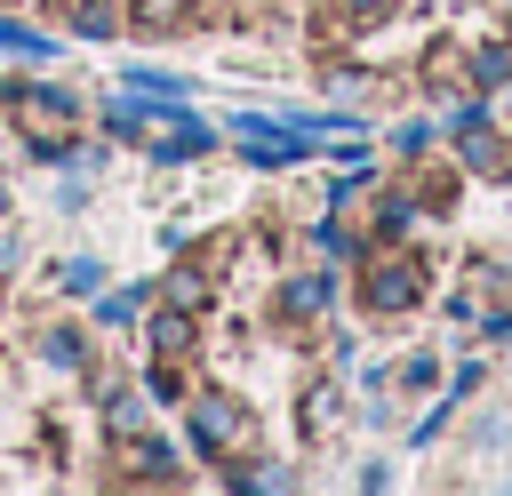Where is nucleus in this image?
I'll list each match as a JSON object with an SVG mask.
<instances>
[{
    "instance_id": "obj_2",
    "label": "nucleus",
    "mask_w": 512,
    "mask_h": 496,
    "mask_svg": "<svg viewBox=\"0 0 512 496\" xmlns=\"http://www.w3.org/2000/svg\"><path fill=\"white\" fill-rule=\"evenodd\" d=\"M240 432H248V408L232 392H184V440H192V456H224Z\"/></svg>"
},
{
    "instance_id": "obj_17",
    "label": "nucleus",
    "mask_w": 512,
    "mask_h": 496,
    "mask_svg": "<svg viewBox=\"0 0 512 496\" xmlns=\"http://www.w3.org/2000/svg\"><path fill=\"white\" fill-rule=\"evenodd\" d=\"M200 296H208V280H200V272H168V304H184V312H192Z\"/></svg>"
},
{
    "instance_id": "obj_20",
    "label": "nucleus",
    "mask_w": 512,
    "mask_h": 496,
    "mask_svg": "<svg viewBox=\"0 0 512 496\" xmlns=\"http://www.w3.org/2000/svg\"><path fill=\"white\" fill-rule=\"evenodd\" d=\"M336 8H344V24H384L400 0H336Z\"/></svg>"
},
{
    "instance_id": "obj_21",
    "label": "nucleus",
    "mask_w": 512,
    "mask_h": 496,
    "mask_svg": "<svg viewBox=\"0 0 512 496\" xmlns=\"http://www.w3.org/2000/svg\"><path fill=\"white\" fill-rule=\"evenodd\" d=\"M392 144H400V160H424V152H432V128H424V120H408Z\"/></svg>"
},
{
    "instance_id": "obj_7",
    "label": "nucleus",
    "mask_w": 512,
    "mask_h": 496,
    "mask_svg": "<svg viewBox=\"0 0 512 496\" xmlns=\"http://www.w3.org/2000/svg\"><path fill=\"white\" fill-rule=\"evenodd\" d=\"M368 208H376V240H400V232H408V216H416V192H400V184H384V192H376Z\"/></svg>"
},
{
    "instance_id": "obj_9",
    "label": "nucleus",
    "mask_w": 512,
    "mask_h": 496,
    "mask_svg": "<svg viewBox=\"0 0 512 496\" xmlns=\"http://www.w3.org/2000/svg\"><path fill=\"white\" fill-rule=\"evenodd\" d=\"M40 360H48V368H88V336H80V328H48V336H40Z\"/></svg>"
},
{
    "instance_id": "obj_19",
    "label": "nucleus",
    "mask_w": 512,
    "mask_h": 496,
    "mask_svg": "<svg viewBox=\"0 0 512 496\" xmlns=\"http://www.w3.org/2000/svg\"><path fill=\"white\" fill-rule=\"evenodd\" d=\"M400 384H408V392H424V384H440V360H432V352H416V360H400Z\"/></svg>"
},
{
    "instance_id": "obj_12",
    "label": "nucleus",
    "mask_w": 512,
    "mask_h": 496,
    "mask_svg": "<svg viewBox=\"0 0 512 496\" xmlns=\"http://www.w3.org/2000/svg\"><path fill=\"white\" fill-rule=\"evenodd\" d=\"M472 80H480V88H512V48H496V40H488V48L472 56Z\"/></svg>"
},
{
    "instance_id": "obj_10",
    "label": "nucleus",
    "mask_w": 512,
    "mask_h": 496,
    "mask_svg": "<svg viewBox=\"0 0 512 496\" xmlns=\"http://www.w3.org/2000/svg\"><path fill=\"white\" fill-rule=\"evenodd\" d=\"M72 32H80V40H112V32H120V8H112V0H72Z\"/></svg>"
},
{
    "instance_id": "obj_18",
    "label": "nucleus",
    "mask_w": 512,
    "mask_h": 496,
    "mask_svg": "<svg viewBox=\"0 0 512 496\" xmlns=\"http://www.w3.org/2000/svg\"><path fill=\"white\" fill-rule=\"evenodd\" d=\"M136 304H144V288H128V296H104V304H96V320H104V328H120V320H136Z\"/></svg>"
},
{
    "instance_id": "obj_24",
    "label": "nucleus",
    "mask_w": 512,
    "mask_h": 496,
    "mask_svg": "<svg viewBox=\"0 0 512 496\" xmlns=\"http://www.w3.org/2000/svg\"><path fill=\"white\" fill-rule=\"evenodd\" d=\"M0 8H8V0H0Z\"/></svg>"
},
{
    "instance_id": "obj_14",
    "label": "nucleus",
    "mask_w": 512,
    "mask_h": 496,
    "mask_svg": "<svg viewBox=\"0 0 512 496\" xmlns=\"http://www.w3.org/2000/svg\"><path fill=\"white\" fill-rule=\"evenodd\" d=\"M144 392H152V400H184V360H160V352H152V376H144Z\"/></svg>"
},
{
    "instance_id": "obj_3",
    "label": "nucleus",
    "mask_w": 512,
    "mask_h": 496,
    "mask_svg": "<svg viewBox=\"0 0 512 496\" xmlns=\"http://www.w3.org/2000/svg\"><path fill=\"white\" fill-rule=\"evenodd\" d=\"M0 96L24 112V136H56L80 120V96L72 88H48V80H24V72H0Z\"/></svg>"
},
{
    "instance_id": "obj_15",
    "label": "nucleus",
    "mask_w": 512,
    "mask_h": 496,
    "mask_svg": "<svg viewBox=\"0 0 512 496\" xmlns=\"http://www.w3.org/2000/svg\"><path fill=\"white\" fill-rule=\"evenodd\" d=\"M56 280H64L72 296H88V288H104V264H96V256H64V272H56Z\"/></svg>"
},
{
    "instance_id": "obj_6",
    "label": "nucleus",
    "mask_w": 512,
    "mask_h": 496,
    "mask_svg": "<svg viewBox=\"0 0 512 496\" xmlns=\"http://www.w3.org/2000/svg\"><path fill=\"white\" fill-rule=\"evenodd\" d=\"M192 336H200V328H192V312H184V304H168V312L152 320V352H160V360H184V352H192Z\"/></svg>"
},
{
    "instance_id": "obj_4",
    "label": "nucleus",
    "mask_w": 512,
    "mask_h": 496,
    "mask_svg": "<svg viewBox=\"0 0 512 496\" xmlns=\"http://www.w3.org/2000/svg\"><path fill=\"white\" fill-rule=\"evenodd\" d=\"M336 304V272H296L288 288H280V320L296 328V320H320Z\"/></svg>"
},
{
    "instance_id": "obj_5",
    "label": "nucleus",
    "mask_w": 512,
    "mask_h": 496,
    "mask_svg": "<svg viewBox=\"0 0 512 496\" xmlns=\"http://www.w3.org/2000/svg\"><path fill=\"white\" fill-rule=\"evenodd\" d=\"M208 144H216V128H208L200 112H176V120H168V136H160V160H200Z\"/></svg>"
},
{
    "instance_id": "obj_1",
    "label": "nucleus",
    "mask_w": 512,
    "mask_h": 496,
    "mask_svg": "<svg viewBox=\"0 0 512 496\" xmlns=\"http://www.w3.org/2000/svg\"><path fill=\"white\" fill-rule=\"evenodd\" d=\"M360 304L368 312L424 304V256H360Z\"/></svg>"
},
{
    "instance_id": "obj_11",
    "label": "nucleus",
    "mask_w": 512,
    "mask_h": 496,
    "mask_svg": "<svg viewBox=\"0 0 512 496\" xmlns=\"http://www.w3.org/2000/svg\"><path fill=\"white\" fill-rule=\"evenodd\" d=\"M128 88H136V96H152V104H176V96H184V80H176V72H152V64H136V72H128Z\"/></svg>"
},
{
    "instance_id": "obj_23",
    "label": "nucleus",
    "mask_w": 512,
    "mask_h": 496,
    "mask_svg": "<svg viewBox=\"0 0 512 496\" xmlns=\"http://www.w3.org/2000/svg\"><path fill=\"white\" fill-rule=\"evenodd\" d=\"M0 216H8V184H0Z\"/></svg>"
},
{
    "instance_id": "obj_16",
    "label": "nucleus",
    "mask_w": 512,
    "mask_h": 496,
    "mask_svg": "<svg viewBox=\"0 0 512 496\" xmlns=\"http://www.w3.org/2000/svg\"><path fill=\"white\" fill-rule=\"evenodd\" d=\"M0 48H16V56H48L56 40H48V32H24V24H8V16H0Z\"/></svg>"
},
{
    "instance_id": "obj_22",
    "label": "nucleus",
    "mask_w": 512,
    "mask_h": 496,
    "mask_svg": "<svg viewBox=\"0 0 512 496\" xmlns=\"http://www.w3.org/2000/svg\"><path fill=\"white\" fill-rule=\"evenodd\" d=\"M16 256H24V240H16V232H0V280L16 272Z\"/></svg>"
},
{
    "instance_id": "obj_8",
    "label": "nucleus",
    "mask_w": 512,
    "mask_h": 496,
    "mask_svg": "<svg viewBox=\"0 0 512 496\" xmlns=\"http://www.w3.org/2000/svg\"><path fill=\"white\" fill-rule=\"evenodd\" d=\"M128 472H136V480H184L176 448H160V440H136V448H128Z\"/></svg>"
},
{
    "instance_id": "obj_13",
    "label": "nucleus",
    "mask_w": 512,
    "mask_h": 496,
    "mask_svg": "<svg viewBox=\"0 0 512 496\" xmlns=\"http://www.w3.org/2000/svg\"><path fill=\"white\" fill-rule=\"evenodd\" d=\"M128 24H136V32H176L184 16H176V0H136V8H128Z\"/></svg>"
}]
</instances>
